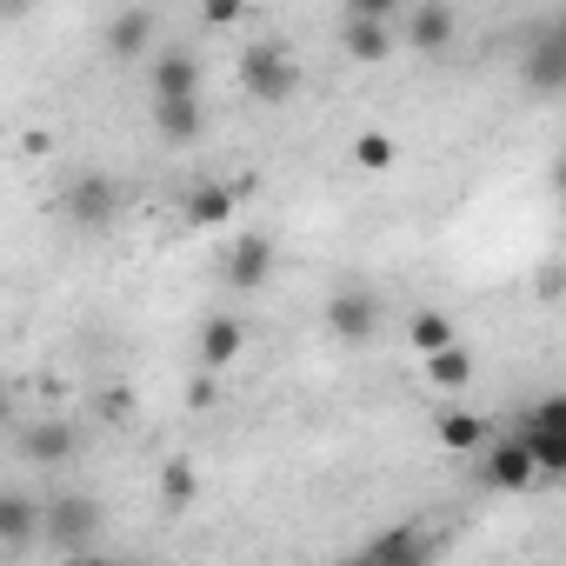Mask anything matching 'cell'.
<instances>
[{
  "mask_svg": "<svg viewBox=\"0 0 566 566\" xmlns=\"http://www.w3.org/2000/svg\"><path fill=\"white\" fill-rule=\"evenodd\" d=\"M513 433H520V447H526V460H533L539 480H559V473H566V394L533 400Z\"/></svg>",
  "mask_w": 566,
  "mask_h": 566,
  "instance_id": "obj_1",
  "label": "cell"
},
{
  "mask_svg": "<svg viewBox=\"0 0 566 566\" xmlns=\"http://www.w3.org/2000/svg\"><path fill=\"white\" fill-rule=\"evenodd\" d=\"M0 427H14V387L0 380Z\"/></svg>",
  "mask_w": 566,
  "mask_h": 566,
  "instance_id": "obj_23",
  "label": "cell"
},
{
  "mask_svg": "<svg viewBox=\"0 0 566 566\" xmlns=\"http://www.w3.org/2000/svg\"><path fill=\"white\" fill-rule=\"evenodd\" d=\"M193 493H200V473H193V460H167V467H160V500L180 513V506H193Z\"/></svg>",
  "mask_w": 566,
  "mask_h": 566,
  "instance_id": "obj_21",
  "label": "cell"
},
{
  "mask_svg": "<svg viewBox=\"0 0 566 566\" xmlns=\"http://www.w3.org/2000/svg\"><path fill=\"white\" fill-rule=\"evenodd\" d=\"M94 533H101V500H87V493H61V500L41 506V539H54V546H67V553H87Z\"/></svg>",
  "mask_w": 566,
  "mask_h": 566,
  "instance_id": "obj_3",
  "label": "cell"
},
{
  "mask_svg": "<svg viewBox=\"0 0 566 566\" xmlns=\"http://www.w3.org/2000/svg\"><path fill=\"white\" fill-rule=\"evenodd\" d=\"M520 74H526L533 94H559V87H566V21H546V28H539V41L526 48Z\"/></svg>",
  "mask_w": 566,
  "mask_h": 566,
  "instance_id": "obj_7",
  "label": "cell"
},
{
  "mask_svg": "<svg viewBox=\"0 0 566 566\" xmlns=\"http://www.w3.org/2000/svg\"><path fill=\"white\" fill-rule=\"evenodd\" d=\"M14 453L28 467H67L74 460V427L67 420H34V427L14 433Z\"/></svg>",
  "mask_w": 566,
  "mask_h": 566,
  "instance_id": "obj_11",
  "label": "cell"
},
{
  "mask_svg": "<svg viewBox=\"0 0 566 566\" xmlns=\"http://www.w3.org/2000/svg\"><path fill=\"white\" fill-rule=\"evenodd\" d=\"M266 280H273V240L266 233H240L227 247V287L253 294V287H266Z\"/></svg>",
  "mask_w": 566,
  "mask_h": 566,
  "instance_id": "obj_10",
  "label": "cell"
},
{
  "mask_svg": "<svg viewBox=\"0 0 566 566\" xmlns=\"http://www.w3.org/2000/svg\"><path fill=\"white\" fill-rule=\"evenodd\" d=\"M61 213L74 220V227H114L120 220V180H107V174H81L74 187H67V200H61Z\"/></svg>",
  "mask_w": 566,
  "mask_h": 566,
  "instance_id": "obj_5",
  "label": "cell"
},
{
  "mask_svg": "<svg viewBox=\"0 0 566 566\" xmlns=\"http://www.w3.org/2000/svg\"><path fill=\"white\" fill-rule=\"evenodd\" d=\"M240 193H247V187H227V180H200V187H187L180 213H187V227H227V220H233V207H240Z\"/></svg>",
  "mask_w": 566,
  "mask_h": 566,
  "instance_id": "obj_14",
  "label": "cell"
},
{
  "mask_svg": "<svg viewBox=\"0 0 566 566\" xmlns=\"http://www.w3.org/2000/svg\"><path fill=\"white\" fill-rule=\"evenodd\" d=\"M354 167L387 174L394 167V134H354Z\"/></svg>",
  "mask_w": 566,
  "mask_h": 566,
  "instance_id": "obj_22",
  "label": "cell"
},
{
  "mask_svg": "<svg viewBox=\"0 0 566 566\" xmlns=\"http://www.w3.org/2000/svg\"><path fill=\"white\" fill-rule=\"evenodd\" d=\"M433 440H440L447 453H473V447H486V440H493V420H486V413H473V407H447V413L433 420Z\"/></svg>",
  "mask_w": 566,
  "mask_h": 566,
  "instance_id": "obj_17",
  "label": "cell"
},
{
  "mask_svg": "<svg viewBox=\"0 0 566 566\" xmlns=\"http://www.w3.org/2000/svg\"><path fill=\"white\" fill-rule=\"evenodd\" d=\"M427 380H433L440 394H460V387L473 380V354H467V347H440V354H427Z\"/></svg>",
  "mask_w": 566,
  "mask_h": 566,
  "instance_id": "obj_20",
  "label": "cell"
},
{
  "mask_svg": "<svg viewBox=\"0 0 566 566\" xmlns=\"http://www.w3.org/2000/svg\"><path fill=\"white\" fill-rule=\"evenodd\" d=\"M41 539V506L28 493H0V546H28Z\"/></svg>",
  "mask_w": 566,
  "mask_h": 566,
  "instance_id": "obj_18",
  "label": "cell"
},
{
  "mask_svg": "<svg viewBox=\"0 0 566 566\" xmlns=\"http://www.w3.org/2000/svg\"><path fill=\"white\" fill-rule=\"evenodd\" d=\"M154 101H200V54L193 48L154 54Z\"/></svg>",
  "mask_w": 566,
  "mask_h": 566,
  "instance_id": "obj_12",
  "label": "cell"
},
{
  "mask_svg": "<svg viewBox=\"0 0 566 566\" xmlns=\"http://www.w3.org/2000/svg\"><path fill=\"white\" fill-rule=\"evenodd\" d=\"M74 566H120V559H101V553H81Z\"/></svg>",
  "mask_w": 566,
  "mask_h": 566,
  "instance_id": "obj_24",
  "label": "cell"
},
{
  "mask_svg": "<svg viewBox=\"0 0 566 566\" xmlns=\"http://www.w3.org/2000/svg\"><path fill=\"white\" fill-rule=\"evenodd\" d=\"M400 34H407V48H413V54H447V48L460 41V14H453V8H440V0H420V8H407V14H400Z\"/></svg>",
  "mask_w": 566,
  "mask_h": 566,
  "instance_id": "obj_8",
  "label": "cell"
},
{
  "mask_svg": "<svg viewBox=\"0 0 566 566\" xmlns=\"http://www.w3.org/2000/svg\"><path fill=\"white\" fill-rule=\"evenodd\" d=\"M480 486H493V493H526V486H539V473H533V460H526L520 433H493V440H486Z\"/></svg>",
  "mask_w": 566,
  "mask_h": 566,
  "instance_id": "obj_6",
  "label": "cell"
},
{
  "mask_svg": "<svg viewBox=\"0 0 566 566\" xmlns=\"http://www.w3.org/2000/svg\"><path fill=\"white\" fill-rule=\"evenodd\" d=\"M240 87H247L260 107H280V101L301 94V67H294V54L280 48V41H253V48L240 54Z\"/></svg>",
  "mask_w": 566,
  "mask_h": 566,
  "instance_id": "obj_2",
  "label": "cell"
},
{
  "mask_svg": "<svg viewBox=\"0 0 566 566\" xmlns=\"http://www.w3.org/2000/svg\"><path fill=\"white\" fill-rule=\"evenodd\" d=\"M433 559H440V539L427 526H387L367 539V553L354 566H433Z\"/></svg>",
  "mask_w": 566,
  "mask_h": 566,
  "instance_id": "obj_4",
  "label": "cell"
},
{
  "mask_svg": "<svg viewBox=\"0 0 566 566\" xmlns=\"http://www.w3.org/2000/svg\"><path fill=\"white\" fill-rule=\"evenodd\" d=\"M374 327H380V301L367 287H340L327 301V334L334 340H374Z\"/></svg>",
  "mask_w": 566,
  "mask_h": 566,
  "instance_id": "obj_9",
  "label": "cell"
},
{
  "mask_svg": "<svg viewBox=\"0 0 566 566\" xmlns=\"http://www.w3.org/2000/svg\"><path fill=\"white\" fill-rule=\"evenodd\" d=\"M407 340H413V354L427 360V354H440V347H460V327H453L440 307H420V314L407 321Z\"/></svg>",
  "mask_w": 566,
  "mask_h": 566,
  "instance_id": "obj_19",
  "label": "cell"
},
{
  "mask_svg": "<svg viewBox=\"0 0 566 566\" xmlns=\"http://www.w3.org/2000/svg\"><path fill=\"white\" fill-rule=\"evenodd\" d=\"M154 134L167 147H193L207 134V107L200 101H154Z\"/></svg>",
  "mask_w": 566,
  "mask_h": 566,
  "instance_id": "obj_16",
  "label": "cell"
},
{
  "mask_svg": "<svg viewBox=\"0 0 566 566\" xmlns=\"http://www.w3.org/2000/svg\"><path fill=\"white\" fill-rule=\"evenodd\" d=\"M240 354H247V321H233V314H213V321L200 327V367H207V374H227Z\"/></svg>",
  "mask_w": 566,
  "mask_h": 566,
  "instance_id": "obj_15",
  "label": "cell"
},
{
  "mask_svg": "<svg viewBox=\"0 0 566 566\" xmlns=\"http://www.w3.org/2000/svg\"><path fill=\"white\" fill-rule=\"evenodd\" d=\"M154 34H160V14H154V8H120V14L107 21V61H134V54H147Z\"/></svg>",
  "mask_w": 566,
  "mask_h": 566,
  "instance_id": "obj_13",
  "label": "cell"
}]
</instances>
